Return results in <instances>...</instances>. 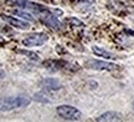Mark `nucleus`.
<instances>
[{
    "instance_id": "f257e3e1",
    "label": "nucleus",
    "mask_w": 134,
    "mask_h": 122,
    "mask_svg": "<svg viewBox=\"0 0 134 122\" xmlns=\"http://www.w3.org/2000/svg\"><path fill=\"white\" fill-rule=\"evenodd\" d=\"M30 102H31V98L26 95H19L15 97L5 98L0 102V111H10L14 108L24 107V106H27Z\"/></svg>"
},
{
    "instance_id": "f03ea898",
    "label": "nucleus",
    "mask_w": 134,
    "mask_h": 122,
    "mask_svg": "<svg viewBox=\"0 0 134 122\" xmlns=\"http://www.w3.org/2000/svg\"><path fill=\"white\" fill-rule=\"evenodd\" d=\"M56 113H57L62 120L67 121H78L81 118L82 113L80 110L73 107L71 105H60L56 107Z\"/></svg>"
},
{
    "instance_id": "7ed1b4c3",
    "label": "nucleus",
    "mask_w": 134,
    "mask_h": 122,
    "mask_svg": "<svg viewBox=\"0 0 134 122\" xmlns=\"http://www.w3.org/2000/svg\"><path fill=\"white\" fill-rule=\"evenodd\" d=\"M48 40V35L45 33H34V34L27 35L24 40H23V45L27 46V47H32V46H40L43 45Z\"/></svg>"
},
{
    "instance_id": "20e7f679",
    "label": "nucleus",
    "mask_w": 134,
    "mask_h": 122,
    "mask_svg": "<svg viewBox=\"0 0 134 122\" xmlns=\"http://www.w3.org/2000/svg\"><path fill=\"white\" fill-rule=\"evenodd\" d=\"M37 16H38V19L41 20L43 24L47 25V26H50L51 29L57 30V29H60V28H61V23L58 21L57 16H55V15H53L48 9L41 11Z\"/></svg>"
},
{
    "instance_id": "39448f33",
    "label": "nucleus",
    "mask_w": 134,
    "mask_h": 122,
    "mask_svg": "<svg viewBox=\"0 0 134 122\" xmlns=\"http://www.w3.org/2000/svg\"><path fill=\"white\" fill-rule=\"evenodd\" d=\"M86 67L92 68V70H105V71H114L119 67L118 65L113 62H107V61H100V60H87Z\"/></svg>"
},
{
    "instance_id": "423d86ee",
    "label": "nucleus",
    "mask_w": 134,
    "mask_h": 122,
    "mask_svg": "<svg viewBox=\"0 0 134 122\" xmlns=\"http://www.w3.org/2000/svg\"><path fill=\"white\" fill-rule=\"evenodd\" d=\"M1 18L4 21H6L8 24H10L11 26H14L16 29H21V30H26L30 28V25L27 21H24L21 19L14 18V16H10V15H1Z\"/></svg>"
},
{
    "instance_id": "0eeeda50",
    "label": "nucleus",
    "mask_w": 134,
    "mask_h": 122,
    "mask_svg": "<svg viewBox=\"0 0 134 122\" xmlns=\"http://www.w3.org/2000/svg\"><path fill=\"white\" fill-rule=\"evenodd\" d=\"M40 86L47 91H57L62 88V83L60 82L56 78H51V77H46L40 81Z\"/></svg>"
},
{
    "instance_id": "6e6552de",
    "label": "nucleus",
    "mask_w": 134,
    "mask_h": 122,
    "mask_svg": "<svg viewBox=\"0 0 134 122\" xmlns=\"http://www.w3.org/2000/svg\"><path fill=\"white\" fill-rule=\"evenodd\" d=\"M122 120H123V116L118 112H114V111L104 112L96 118V121H122Z\"/></svg>"
},
{
    "instance_id": "1a4fd4ad",
    "label": "nucleus",
    "mask_w": 134,
    "mask_h": 122,
    "mask_svg": "<svg viewBox=\"0 0 134 122\" xmlns=\"http://www.w3.org/2000/svg\"><path fill=\"white\" fill-rule=\"evenodd\" d=\"M92 51H93V54L97 55V56H99V57H104V59H117V56H115L114 54H112V52L102 49V47H98V46H93V47H92Z\"/></svg>"
},
{
    "instance_id": "9d476101",
    "label": "nucleus",
    "mask_w": 134,
    "mask_h": 122,
    "mask_svg": "<svg viewBox=\"0 0 134 122\" xmlns=\"http://www.w3.org/2000/svg\"><path fill=\"white\" fill-rule=\"evenodd\" d=\"M48 96L46 92H37L34 95V100L37 101V102H41V103H50L51 102V98H48Z\"/></svg>"
},
{
    "instance_id": "9b49d317",
    "label": "nucleus",
    "mask_w": 134,
    "mask_h": 122,
    "mask_svg": "<svg viewBox=\"0 0 134 122\" xmlns=\"http://www.w3.org/2000/svg\"><path fill=\"white\" fill-rule=\"evenodd\" d=\"M14 13L18 15V16H21V18H24V19H27V20H30V21H35V18H34L30 13H27V11H23V10H15Z\"/></svg>"
},
{
    "instance_id": "f8f14e48",
    "label": "nucleus",
    "mask_w": 134,
    "mask_h": 122,
    "mask_svg": "<svg viewBox=\"0 0 134 122\" xmlns=\"http://www.w3.org/2000/svg\"><path fill=\"white\" fill-rule=\"evenodd\" d=\"M19 52H21V54H25L26 56H29V59L34 60V61H38V55H36L35 52H30V51H19Z\"/></svg>"
},
{
    "instance_id": "ddd939ff",
    "label": "nucleus",
    "mask_w": 134,
    "mask_h": 122,
    "mask_svg": "<svg viewBox=\"0 0 134 122\" xmlns=\"http://www.w3.org/2000/svg\"><path fill=\"white\" fill-rule=\"evenodd\" d=\"M71 24H73V25H81V26H83V24H82L80 20H76V19H73V18H71V19L68 20Z\"/></svg>"
},
{
    "instance_id": "4468645a",
    "label": "nucleus",
    "mask_w": 134,
    "mask_h": 122,
    "mask_svg": "<svg viewBox=\"0 0 134 122\" xmlns=\"http://www.w3.org/2000/svg\"><path fill=\"white\" fill-rule=\"evenodd\" d=\"M1 40H3V38H1V35H0V41H1Z\"/></svg>"
}]
</instances>
